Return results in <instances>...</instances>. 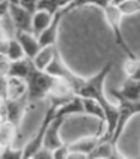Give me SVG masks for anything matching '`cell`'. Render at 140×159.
<instances>
[{"label": "cell", "instance_id": "6da1fadb", "mask_svg": "<svg viewBox=\"0 0 140 159\" xmlns=\"http://www.w3.org/2000/svg\"><path fill=\"white\" fill-rule=\"evenodd\" d=\"M112 67H113L112 61L106 62L105 67L100 71H97L94 76L85 79L84 85L81 86V89H79L76 95V97L81 98H90V100L97 101L101 106V109L105 110L106 124L103 134H101V141H110L112 140L115 129H116V124H118V106H113L112 101L109 100V97L106 95L105 91L106 77L109 76Z\"/></svg>", "mask_w": 140, "mask_h": 159}, {"label": "cell", "instance_id": "7a4b0ae2", "mask_svg": "<svg viewBox=\"0 0 140 159\" xmlns=\"http://www.w3.org/2000/svg\"><path fill=\"white\" fill-rule=\"evenodd\" d=\"M96 6L101 7L103 15H105L106 22L109 24V27L112 30V34L115 37V42L119 48L124 51V54L127 55V60H136L137 57L134 55V52L131 48L128 46L125 37L122 34V18L124 14L121 12V9L118 7L116 2H109V3H96Z\"/></svg>", "mask_w": 140, "mask_h": 159}, {"label": "cell", "instance_id": "3957f363", "mask_svg": "<svg viewBox=\"0 0 140 159\" xmlns=\"http://www.w3.org/2000/svg\"><path fill=\"white\" fill-rule=\"evenodd\" d=\"M58 83H60L58 79L52 77L46 71H39L35 67L27 79V98L30 104L36 103V101H39V100H42L45 97H51L54 94L55 88L58 86Z\"/></svg>", "mask_w": 140, "mask_h": 159}, {"label": "cell", "instance_id": "277c9868", "mask_svg": "<svg viewBox=\"0 0 140 159\" xmlns=\"http://www.w3.org/2000/svg\"><path fill=\"white\" fill-rule=\"evenodd\" d=\"M112 94L118 100V124H116L115 134H113L112 140L109 143L116 146V141L122 135L127 124L130 122V119L133 118V116H136V115H140V101H133V100H128V98L122 97L116 89H113Z\"/></svg>", "mask_w": 140, "mask_h": 159}, {"label": "cell", "instance_id": "5b68a950", "mask_svg": "<svg viewBox=\"0 0 140 159\" xmlns=\"http://www.w3.org/2000/svg\"><path fill=\"white\" fill-rule=\"evenodd\" d=\"M9 16L16 31L31 33V21L33 14H30L18 2H9Z\"/></svg>", "mask_w": 140, "mask_h": 159}, {"label": "cell", "instance_id": "8992f818", "mask_svg": "<svg viewBox=\"0 0 140 159\" xmlns=\"http://www.w3.org/2000/svg\"><path fill=\"white\" fill-rule=\"evenodd\" d=\"M28 101L27 97L20 98V100H7L6 101V120L11 122L15 128L18 129L21 126V122L28 109Z\"/></svg>", "mask_w": 140, "mask_h": 159}, {"label": "cell", "instance_id": "52a82bcc", "mask_svg": "<svg viewBox=\"0 0 140 159\" xmlns=\"http://www.w3.org/2000/svg\"><path fill=\"white\" fill-rule=\"evenodd\" d=\"M64 119L57 115L55 119L52 120V124L49 125L48 131L45 134V139H43V149H48V150H55L60 146H63V140H61V135H60V131L64 125Z\"/></svg>", "mask_w": 140, "mask_h": 159}, {"label": "cell", "instance_id": "ba28073f", "mask_svg": "<svg viewBox=\"0 0 140 159\" xmlns=\"http://www.w3.org/2000/svg\"><path fill=\"white\" fill-rule=\"evenodd\" d=\"M15 39L20 42L22 51L26 54V58L28 60H35V57L39 54V51L42 49L40 43H39V39L36 37L33 33H26V31H16L15 34Z\"/></svg>", "mask_w": 140, "mask_h": 159}, {"label": "cell", "instance_id": "9c48e42d", "mask_svg": "<svg viewBox=\"0 0 140 159\" xmlns=\"http://www.w3.org/2000/svg\"><path fill=\"white\" fill-rule=\"evenodd\" d=\"M100 143H101L100 135L96 134V135H90V137H82V139L70 143L69 149H70V152H79V153H84V155L91 156L92 152L97 149Z\"/></svg>", "mask_w": 140, "mask_h": 159}, {"label": "cell", "instance_id": "30bf717a", "mask_svg": "<svg viewBox=\"0 0 140 159\" xmlns=\"http://www.w3.org/2000/svg\"><path fill=\"white\" fill-rule=\"evenodd\" d=\"M57 51H58L57 46H45V48L40 49L39 54L33 60V66L36 67V70L46 71V69L51 66V62L54 61V58H55Z\"/></svg>", "mask_w": 140, "mask_h": 159}, {"label": "cell", "instance_id": "8fae6325", "mask_svg": "<svg viewBox=\"0 0 140 159\" xmlns=\"http://www.w3.org/2000/svg\"><path fill=\"white\" fill-rule=\"evenodd\" d=\"M28 85L24 79L7 77V100H20L27 97Z\"/></svg>", "mask_w": 140, "mask_h": 159}, {"label": "cell", "instance_id": "7c38bea8", "mask_svg": "<svg viewBox=\"0 0 140 159\" xmlns=\"http://www.w3.org/2000/svg\"><path fill=\"white\" fill-rule=\"evenodd\" d=\"M35 66H33V61L28 60V58H24L21 61H14L11 62V70H9V77H16V79H24L27 80L30 73L33 71Z\"/></svg>", "mask_w": 140, "mask_h": 159}, {"label": "cell", "instance_id": "4fadbf2b", "mask_svg": "<svg viewBox=\"0 0 140 159\" xmlns=\"http://www.w3.org/2000/svg\"><path fill=\"white\" fill-rule=\"evenodd\" d=\"M57 115L61 118H67L70 115H85L84 110V104H82V98L73 97L72 100H69L67 103L60 104Z\"/></svg>", "mask_w": 140, "mask_h": 159}, {"label": "cell", "instance_id": "5bb4252c", "mask_svg": "<svg viewBox=\"0 0 140 159\" xmlns=\"http://www.w3.org/2000/svg\"><path fill=\"white\" fill-rule=\"evenodd\" d=\"M52 18L54 15L48 14L45 11H37L35 15H33V21H31V33L39 37L43 31L49 27V24L52 22Z\"/></svg>", "mask_w": 140, "mask_h": 159}, {"label": "cell", "instance_id": "9a60e30c", "mask_svg": "<svg viewBox=\"0 0 140 159\" xmlns=\"http://www.w3.org/2000/svg\"><path fill=\"white\" fill-rule=\"evenodd\" d=\"M16 134V128L11 122H3L0 124V150L6 149V147H12V141Z\"/></svg>", "mask_w": 140, "mask_h": 159}, {"label": "cell", "instance_id": "2e32d148", "mask_svg": "<svg viewBox=\"0 0 140 159\" xmlns=\"http://www.w3.org/2000/svg\"><path fill=\"white\" fill-rule=\"evenodd\" d=\"M122 97L133 100V101H140V80H130L127 79L125 83L116 89Z\"/></svg>", "mask_w": 140, "mask_h": 159}, {"label": "cell", "instance_id": "e0dca14e", "mask_svg": "<svg viewBox=\"0 0 140 159\" xmlns=\"http://www.w3.org/2000/svg\"><path fill=\"white\" fill-rule=\"evenodd\" d=\"M82 104H84L85 115H88V116H94V118L100 119V120H101V124H103V126H105L106 115H105V110L101 109V106H100L97 101L90 100V98H82Z\"/></svg>", "mask_w": 140, "mask_h": 159}, {"label": "cell", "instance_id": "ac0fdd59", "mask_svg": "<svg viewBox=\"0 0 140 159\" xmlns=\"http://www.w3.org/2000/svg\"><path fill=\"white\" fill-rule=\"evenodd\" d=\"M6 58L9 60L11 62L14 61H21L26 58V54H24V51H22L21 45H20V42L16 40V39H11L9 40V48H7V54H6Z\"/></svg>", "mask_w": 140, "mask_h": 159}, {"label": "cell", "instance_id": "d6986e66", "mask_svg": "<svg viewBox=\"0 0 140 159\" xmlns=\"http://www.w3.org/2000/svg\"><path fill=\"white\" fill-rule=\"evenodd\" d=\"M116 3H118V7L121 9V12L124 14V16L140 12L139 0H127V2H116Z\"/></svg>", "mask_w": 140, "mask_h": 159}, {"label": "cell", "instance_id": "ffe728a7", "mask_svg": "<svg viewBox=\"0 0 140 159\" xmlns=\"http://www.w3.org/2000/svg\"><path fill=\"white\" fill-rule=\"evenodd\" d=\"M0 159H22V149L6 147L0 150Z\"/></svg>", "mask_w": 140, "mask_h": 159}, {"label": "cell", "instance_id": "44dd1931", "mask_svg": "<svg viewBox=\"0 0 140 159\" xmlns=\"http://www.w3.org/2000/svg\"><path fill=\"white\" fill-rule=\"evenodd\" d=\"M69 153H70L69 144H66V143H64V144L60 146L58 149L52 150V158H54V159H67Z\"/></svg>", "mask_w": 140, "mask_h": 159}, {"label": "cell", "instance_id": "7402d4cb", "mask_svg": "<svg viewBox=\"0 0 140 159\" xmlns=\"http://www.w3.org/2000/svg\"><path fill=\"white\" fill-rule=\"evenodd\" d=\"M0 100L7 101V77L0 76Z\"/></svg>", "mask_w": 140, "mask_h": 159}, {"label": "cell", "instance_id": "603a6c76", "mask_svg": "<svg viewBox=\"0 0 140 159\" xmlns=\"http://www.w3.org/2000/svg\"><path fill=\"white\" fill-rule=\"evenodd\" d=\"M31 159H54V158H52V152H51V150H48V149H40Z\"/></svg>", "mask_w": 140, "mask_h": 159}, {"label": "cell", "instance_id": "cb8c5ba5", "mask_svg": "<svg viewBox=\"0 0 140 159\" xmlns=\"http://www.w3.org/2000/svg\"><path fill=\"white\" fill-rule=\"evenodd\" d=\"M9 16V2H0V21Z\"/></svg>", "mask_w": 140, "mask_h": 159}, {"label": "cell", "instance_id": "d4e9b609", "mask_svg": "<svg viewBox=\"0 0 140 159\" xmlns=\"http://www.w3.org/2000/svg\"><path fill=\"white\" fill-rule=\"evenodd\" d=\"M67 159H90V156L84 155V153H79V152H70Z\"/></svg>", "mask_w": 140, "mask_h": 159}, {"label": "cell", "instance_id": "484cf974", "mask_svg": "<svg viewBox=\"0 0 140 159\" xmlns=\"http://www.w3.org/2000/svg\"><path fill=\"white\" fill-rule=\"evenodd\" d=\"M139 159H140V156H139Z\"/></svg>", "mask_w": 140, "mask_h": 159}]
</instances>
